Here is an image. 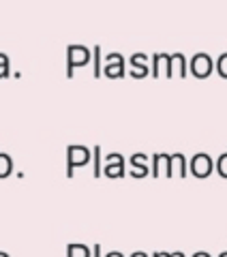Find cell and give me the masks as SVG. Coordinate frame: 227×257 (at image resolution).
Instances as JSON below:
<instances>
[{"label": "cell", "instance_id": "16", "mask_svg": "<svg viewBox=\"0 0 227 257\" xmlns=\"http://www.w3.org/2000/svg\"><path fill=\"white\" fill-rule=\"evenodd\" d=\"M94 257H101V251H99V246H94Z\"/></svg>", "mask_w": 227, "mask_h": 257}, {"label": "cell", "instance_id": "17", "mask_svg": "<svg viewBox=\"0 0 227 257\" xmlns=\"http://www.w3.org/2000/svg\"><path fill=\"white\" fill-rule=\"evenodd\" d=\"M172 257H184V255H182L180 251H176V253H172Z\"/></svg>", "mask_w": 227, "mask_h": 257}, {"label": "cell", "instance_id": "13", "mask_svg": "<svg viewBox=\"0 0 227 257\" xmlns=\"http://www.w3.org/2000/svg\"><path fill=\"white\" fill-rule=\"evenodd\" d=\"M193 257H210V253H206V251H197Z\"/></svg>", "mask_w": 227, "mask_h": 257}, {"label": "cell", "instance_id": "11", "mask_svg": "<svg viewBox=\"0 0 227 257\" xmlns=\"http://www.w3.org/2000/svg\"><path fill=\"white\" fill-rule=\"evenodd\" d=\"M99 157H101V148H94V161H96V165H94V176H101V165H99Z\"/></svg>", "mask_w": 227, "mask_h": 257}, {"label": "cell", "instance_id": "6", "mask_svg": "<svg viewBox=\"0 0 227 257\" xmlns=\"http://www.w3.org/2000/svg\"><path fill=\"white\" fill-rule=\"evenodd\" d=\"M13 172V161L9 155H5V152H0V178H9Z\"/></svg>", "mask_w": 227, "mask_h": 257}, {"label": "cell", "instance_id": "12", "mask_svg": "<svg viewBox=\"0 0 227 257\" xmlns=\"http://www.w3.org/2000/svg\"><path fill=\"white\" fill-rule=\"evenodd\" d=\"M152 257H172V253H163V251H159V253H155Z\"/></svg>", "mask_w": 227, "mask_h": 257}, {"label": "cell", "instance_id": "2", "mask_svg": "<svg viewBox=\"0 0 227 257\" xmlns=\"http://www.w3.org/2000/svg\"><path fill=\"white\" fill-rule=\"evenodd\" d=\"M90 161V150L84 146H69L67 150V163H69V176H73V167H84Z\"/></svg>", "mask_w": 227, "mask_h": 257}, {"label": "cell", "instance_id": "18", "mask_svg": "<svg viewBox=\"0 0 227 257\" xmlns=\"http://www.w3.org/2000/svg\"><path fill=\"white\" fill-rule=\"evenodd\" d=\"M0 257H9V255H7L5 251H0Z\"/></svg>", "mask_w": 227, "mask_h": 257}, {"label": "cell", "instance_id": "10", "mask_svg": "<svg viewBox=\"0 0 227 257\" xmlns=\"http://www.w3.org/2000/svg\"><path fill=\"white\" fill-rule=\"evenodd\" d=\"M131 176H133V178H144V176H148V165H146V167H133Z\"/></svg>", "mask_w": 227, "mask_h": 257}, {"label": "cell", "instance_id": "4", "mask_svg": "<svg viewBox=\"0 0 227 257\" xmlns=\"http://www.w3.org/2000/svg\"><path fill=\"white\" fill-rule=\"evenodd\" d=\"M152 176L159 178V176H165V178H172V157L169 155H155L152 157Z\"/></svg>", "mask_w": 227, "mask_h": 257}, {"label": "cell", "instance_id": "15", "mask_svg": "<svg viewBox=\"0 0 227 257\" xmlns=\"http://www.w3.org/2000/svg\"><path fill=\"white\" fill-rule=\"evenodd\" d=\"M131 257H148V255H146V253H140V251H137V253H133Z\"/></svg>", "mask_w": 227, "mask_h": 257}, {"label": "cell", "instance_id": "5", "mask_svg": "<svg viewBox=\"0 0 227 257\" xmlns=\"http://www.w3.org/2000/svg\"><path fill=\"white\" fill-rule=\"evenodd\" d=\"M189 174V167H186V161L182 155H174L172 157V178L178 176V178H184Z\"/></svg>", "mask_w": 227, "mask_h": 257}, {"label": "cell", "instance_id": "1", "mask_svg": "<svg viewBox=\"0 0 227 257\" xmlns=\"http://www.w3.org/2000/svg\"><path fill=\"white\" fill-rule=\"evenodd\" d=\"M212 170H214V163H212V159H210L206 152L195 155L193 161H191V165H189V172L193 176H197V178H208V176L212 174Z\"/></svg>", "mask_w": 227, "mask_h": 257}, {"label": "cell", "instance_id": "8", "mask_svg": "<svg viewBox=\"0 0 227 257\" xmlns=\"http://www.w3.org/2000/svg\"><path fill=\"white\" fill-rule=\"evenodd\" d=\"M216 170H218V174H221L223 178H227V155H221V157H218V161H216Z\"/></svg>", "mask_w": 227, "mask_h": 257}, {"label": "cell", "instance_id": "7", "mask_svg": "<svg viewBox=\"0 0 227 257\" xmlns=\"http://www.w3.org/2000/svg\"><path fill=\"white\" fill-rule=\"evenodd\" d=\"M67 257H90V248L86 244H69Z\"/></svg>", "mask_w": 227, "mask_h": 257}, {"label": "cell", "instance_id": "9", "mask_svg": "<svg viewBox=\"0 0 227 257\" xmlns=\"http://www.w3.org/2000/svg\"><path fill=\"white\" fill-rule=\"evenodd\" d=\"M148 163V157L146 155H133L131 157V167H146Z\"/></svg>", "mask_w": 227, "mask_h": 257}, {"label": "cell", "instance_id": "14", "mask_svg": "<svg viewBox=\"0 0 227 257\" xmlns=\"http://www.w3.org/2000/svg\"><path fill=\"white\" fill-rule=\"evenodd\" d=\"M107 257H123V253H118V251H111V253H107Z\"/></svg>", "mask_w": 227, "mask_h": 257}, {"label": "cell", "instance_id": "3", "mask_svg": "<svg viewBox=\"0 0 227 257\" xmlns=\"http://www.w3.org/2000/svg\"><path fill=\"white\" fill-rule=\"evenodd\" d=\"M103 174L107 176V178H120V176H125V159L120 155H107Z\"/></svg>", "mask_w": 227, "mask_h": 257}, {"label": "cell", "instance_id": "19", "mask_svg": "<svg viewBox=\"0 0 227 257\" xmlns=\"http://www.w3.org/2000/svg\"><path fill=\"white\" fill-rule=\"evenodd\" d=\"M218 257H227V253H221V255H218Z\"/></svg>", "mask_w": 227, "mask_h": 257}]
</instances>
